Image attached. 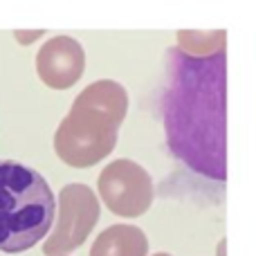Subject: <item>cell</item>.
Returning <instances> with one entry per match:
<instances>
[{"label": "cell", "instance_id": "52a82bcc", "mask_svg": "<svg viewBox=\"0 0 256 256\" xmlns=\"http://www.w3.org/2000/svg\"><path fill=\"white\" fill-rule=\"evenodd\" d=\"M148 238L135 225H110L94 238L90 256H146Z\"/></svg>", "mask_w": 256, "mask_h": 256}, {"label": "cell", "instance_id": "8992f818", "mask_svg": "<svg viewBox=\"0 0 256 256\" xmlns=\"http://www.w3.org/2000/svg\"><path fill=\"white\" fill-rule=\"evenodd\" d=\"M86 52L72 36H52L36 52V74L48 88L68 90L84 76Z\"/></svg>", "mask_w": 256, "mask_h": 256}, {"label": "cell", "instance_id": "6da1fadb", "mask_svg": "<svg viewBox=\"0 0 256 256\" xmlns=\"http://www.w3.org/2000/svg\"><path fill=\"white\" fill-rule=\"evenodd\" d=\"M162 94L171 153L198 176L227 180V56L189 58L171 50Z\"/></svg>", "mask_w": 256, "mask_h": 256}, {"label": "cell", "instance_id": "ba28073f", "mask_svg": "<svg viewBox=\"0 0 256 256\" xmlns=\"http://www.w3.org/2000/svg\"><path fill=\"white\" fill-rule=\"evenodd\" d=\"M225 30L214 32H196V30H180L178 32V48L189 58H209L225 52Z\"/></svg>", "mask_w": 256, "mask_h": 256}, {"label": "cell", "instance_id": "30bf717a", "mask_svg": "<svg viewBox=\"0 0 256 256\" xmlns=\"http://www.w3.org/2000/svg\"><path fill=\"white\" fill-rule=\"evenodd\" d=\"M153 256H171V254H166V252H160V254H153Z\"/></svg>", "mask_w": 256, "mask_h": 256}, {"label": "cell", "instance_id": "5b68a950", "mask_svg": "<svg viewBox=\"0 0 256 256\" xmlns=\"http://www.w3.org/2000/svg\"><path fill=\"white\" fill-rule=\"evenodd\" d=\"M99 220V200L88 184H66L58 194V222L43 245L45 256H63L81 248Z\"/></svg>", "mask_w": 256, "mask_h": 256}, {"label": "cell", "instance_id": "9c48e42d", "mask_svg": "<svg viewBox=\"0 0 256 256\" xmlns=\"http://www.w3.org/2000/svg\"><path fill=\"white\" fill-rule=\"evenodd\" d=\"M43 34H45L43 30H34V32H20V30H16V32H14V36H16V40H18L20 45L34 43V40H38Z\"/></svg>", "mask_w": 256, "mask_h": 256}, {"label": "cell", "instance_id": "7a4b0ae2", "mask_svg": "<svg viewBox=\"0 0 256 256\" xmlns=\"http://www.w3.org/2000/svg\"><path fill=\"white\" fill-rule=\"evenodd\" d=\"M128 112V92L112 79L86 86L54 132V153L72 168L106 160L117 146V132Z\"/></svg>", "mask_w": 256, "mask_h": 256}, {"label": "cell", "instance_id": "277c9868", "mask_svg": "<svg viewBox=\"0 0 256 256\" xmlns=\"http://www.w3.org/2000/svg\"><path fill=\"white\" fill-rule=\"evenodd\" d=\"M99 198L115 216L140 218L153 204V178L144 166L128 158L106 164L97 180Z\"/></svg>", "mask_w": 256, "mask_h": 256}, {"label": "cell", "instance_id": "3957f363", "mask_svg": "<svg viewBox=\"0 0 256 256\" xmlns=\"http://www.w3.org/2000/svg\"><path fill=\"white\" fill-rule=\"evenodd\" d=\"M56 214L52 186L36 168L0 160V252L20 254L34 248Z\"/></svg>", "mask_w": 256, "mask_h": 256}]
</instances>
